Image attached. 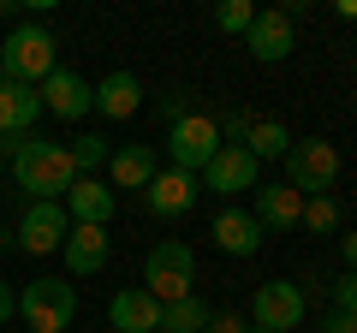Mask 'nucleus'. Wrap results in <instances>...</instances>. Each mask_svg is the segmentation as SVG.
<instances>
[{"mask_svg":"<svg viewBox=\"0 0 357 333\" xmlns=\"http://www.w3.org/2000/svg\"><path fill=\"white\" fill-rule=\"evenodd\" d=\"M143 292H149L161 309L178 304V297H191L197 292V256H191V244H178V238L155 244L149 262H143Z\"/></svg>","mask_w":357,"mask_h":333,"instance_id":"3","label":"nucleus"},{"mask_svg":"<svg viewBox=\"0 0 357 333\" xmlns=\"http://www.w3.org/2000/svg\"><path fill=\"white\" fill-rule=\"evenodd\" d=\"M119 208V196L107 191V179H77L72 191H66V215H72V226H107Z\"/></svg>","mask_w":357,"mask_h":333,"instance_id":"15","label":"nucleus"},{"mask_svg":"<svg viewBox=\"0 0 357 333\" xmlns=\"http://www.w3.org/2000/svg\"><path fill=\"white\" fill-rule=\"evenodd\" d=\"M203 185L220 196H238V191H256L262 185V161H256L244 143H220V155L203 166Z\"/></svg>","mask_w":357,"mask_h":333,"instance_id":"9","label":"nucleus"},{"mask_svg":"<svg viewBox=\"0 0 357 333\" xmlns=\"http://www.w3.org/2000/svg\"><path fill=\"white\" fill-rule=\"evenodd\" d=\"M208 316H215V309H208L203 297L191 292V297H178V304H167V309H161V333H203V327H208Z\"/></svg>","mask_w":357,"mask_h":333,"instance_id":"22","label":"nucleus"},{"mask_svg":"<svg viewBox=\"0 0 357 333\" xmlns=\"http://www.w3.org/2000/svg\"><path fill=\"white\" fill-rule=\"evenodd\" d=\"M250 196H256L250 215H256V226H262V232H292L298 220H304V196H298L292 185H256Z\"/></svg>","mask_w":357,"mask_h":333,"instance_id":"13","label":"nucleus"},{"mask_svg":"<svg viewBox=\"0 0 357 333\" xmlns=\"http://www.w3.org/2000/svg\"><path fill=\"white\" fill-rule=\"evenodd\" d=\"M333 179H340V149L328 137H292V149H286V185L298 196H328Z\"/></svg>","mask_w":357,"mask_h":333,"instance_id":"4","label":"nucleus"},{"mask_svg":"<svg viewBox=\"0 0 357 333\" xmlns=\"http://www.w3.org/2000/svg\"><path fill=\"white\" fill-rule=\"evenodd\" d=\"M340 250H345V268L357 274V232H345V238H340Z\"/></svg>","mask_w":357,"mask_h":333,"instance_id":"31","label":"nucleus"},{"mask_svg":"<svg viewBox=\"0 0 357 333\" xmlns=\"http://www.w3.org/2000/svg\"><path fill=\"white\" fill-rule=\"evenodd\" d=\"M215 24L227 30V36H244V30L256 24V6H250V0H220V6H215Z\"/></svg>","mask_w":357,"mask_h":333,"instance_id":"24","label":"nucleus"},{"mask_svg":"<svg viewBox=\"0 0 357 333\" xmlns=\"http://www.w3.org/2000/svg\"><path fill=\"white\" fill-rule=\"evenodd\" d=\"M203 333H250V327H244L238 316H208V327H203Z\"/></svg>","mask_w":357,"mask_h":333,"instance_id":"27","label":"nucleus"},{"mask_svg":"<svg viewBox=\"0 0 357 333\" xmlns=\"http://www.w3.org/2000/svg\"><path fill=\"white\" fill-rule=\"evenodd\" d=\"M304 286L298 280H268V286H256V297H250V321L262 333H298V321H304Z\"/></svg>","mask_w":357,"mask_h":333,"instance_id":"7","label":"nucleus"},{"mask_svg":"<svg viewBox=\"0 0 357 333\" xmlns=\"http://www.w3.org/2000/svg\"><path fill=\"white\" fill-rule=\"evenodd\" d=\"M18 316L30 321V333H66L77 316V286H60V280H30L18 292Z\"/></svg>","mask_w":357,"mask_h":333,"instance_id":"5","label":"nucleus"},{"mask_svg":"<svg viewBox=\"0 0 357 333\" xmlns=\"http://www.w3.org/2000/svg\"><path fill=\"white\" fill-rule=\"evenodd\" d=\"M244 48H250L262 65H280L286 54L298 48V24L280 13V6H274V13H256V24L244 30Z\"/></svg>","mask_w":357,"mask_h":333,"instance_id":"12","label":"nucleus"},{"mask_svg":"<svg viewBox=\"0 0 357 333\" xmlns=\"http://www.w3.org/2000/svg\"><path fill=\"white\" fill-rule=\"evenodd\" d=\"M167 155H173L178 173H203V166L220 155V119H208V114H185L173 131H167Z\"/></svg>","mask_w":357,"mask_h":333,"instance_id":"6","label":"nucleus"},{"mask_svg":"<svg viewBox=\"0 0 357 333\" xmlns=\"http://www.w3.org/2000/svg\"><path fill=\"white\" fill-rule=\"evenodd\" d=\"M161 114H167V119H173V125H178V119L191 114V107H185V95H161Z\"/></svg>","mask_w":357,"mask_h":333,"instance_id":"29","label":"nucleus"},{"mask_svg":"<svg viewBox=\"0 0 357 333\" xmlns=\"http://www.w3.org/2000/svg\"><path fill=\"white\" fill-rule=\"evenodd\" d=\"M107 161V137H96V131H84V137L72 143V166H77V179H89L96 166Z\"/></svg>","mask_w":357,"mask_h":333,"instance_id":"23","label":"nucleus"},{"mask_svg":"<svg viewBox=\"0 0 357 333\" xmlns=\"http://www.w3.org/2000/svg\"><path fill=\"white\" fill-rule=\"evenodd\" d=\"M60 250H66V268H72V274L107 268V226H72Z\"/></svg>","mask_w":357,"mask_h":333,"instance_id":"20","label":"nucleus"},{"mask_svg":"<svg viewBox=\"0 0 357 333\" xmlns=\"http://www.w3.org/2000/svg\"><path fill=\"white\" fill-rule=\"evenodd\" d=\"M13 179H18V191H30V203H60V196L77 185L72 149H66V143L24 137V143L13 149Z\"/></svg>","mask_w":357,"mask_h":333,"instance_id":"1","label":"nucleus"},{"mask_svg":"<svg viewBox=\"0 0 357 333\" xmlns=\"http://www.w3.org/2000/svg\"><path fill=\"white\" fill-rule=\"evenodd\" d=\"M107 321H114V333H161V304L143 286H126L107 304Z\"/></svg>","mask_w":357,"mask_h":333,"instance_id":"14","label":"nucleus"},{"mask_svg":"<svg viewBox=\"0 0 357 333\" xmlns=\"http://www.w3.org/2000/svg\"><path fill=\"white\" fill-rule=\"evenodd\" d=\"M137 107H143L137 72H107L102 84H96V114H102V119H131Z\"/></svg>","mask_w":357,"mask_h":333,"instance_id":"18","label":"nucleus"},{"mask_svg":"<svg viewBox=\"0 0 357 333\" xmlns=\"http://www.w3.org/2000/svg\"><path fill=\"white\" fill-rule=\"evenodd\" d=\"M321 333H357V316H345V309H333V316H328V327H321Z\"/></svg>","mask_w":357,"mask_h":333,"instance_id":"28","label":"nucleus"},{"mask_svg":"<svg viewBox=\"0 0 357 333\" xmlns=\"http://www.w3.org/2000/svg\"><path fill=\"white\" fill-rule=\"evenodd\" d=\"M0 173H6V155H0Z\"/></svg>","mask_w":357,"mask_h":333,"instance_id":"32","label":"nucleus"},{"mask_svg":"<svg viewBox=\"0 0 357 333\" xmlns=\"http://www.w3.org/2000/svg\"><path fill=\"white\" fill-rule=\"evenodd\" d=\"M197 191H203V179L197 173H178V166H167V173H155L149 185H143V208L161 220H178L197 208Z\"/></svg>","mask_w":357,"mask_h":333,"instance_id":"10","label":"nucleus"},{"mask_svg":"<svg viewBox=\"0 0 357 333\" xmlns=\"http://www.w3.org/2000/svg\"><path fill=\"white\" fill-rule=\"evenodd\" d=\"M244 149H250L256 161H286V149H292V131H286L280 119H256L250 137H244Z\"/></svg>","mask_w":357,"mask_h":333,"instance_id":"21","label":"nucleus"},{"mask_svg":"<svg viewBox=\"0 0 357 333\" xmlns=\"http://www.w3.org/2000/svg\"><path fill=\"white\" fill-rule=\"evenodd\" d=\"M298 226L333 232V226H340V203H333V196H304V220H298Z\"/></svg>","mask_w":357,"mask_h":333,"instance_id":"25","label":"nucleus"},{"mask_svg":"<svg viewBox=\"0 0 357 333\" xmlns=\"http://www.w3.org/2000/svg\"><path fill=\"white\" fill-rule=\"evenodd\" d=\"M54 65H60V42L42 24H13V36L0 42V72L13 77V84H30L36 90Z\"/></svg>","mask_w":357,"mask_h":333,"instance_id":"2","label":"nucleus"},{"mask_svg":"<svg viewBox=\"0 0 357 333\" xmlns=\"http://www.w3.org/2000/svg\"><path fill=\"white\" fill-rule=\"evenodd\" d=\"M42 114H54V119H84L89 107H96V90H89L77 72H66V65H54L48 77H42Z\"/></svg>","mask_w":357,"mask_h":333,"instance_id":"11","label":"nucleus"},{"mask_svg":"<svg viewBox=\"0 0 357 333\" xmlns=\"http://www.w3.org/2000/svg\"><path fill=\"white\" fill-rule=\"evenodd\" d=\"M215 244L227 256H256L262 250V226H256L250 208H220L215 215Z\"/></svg>","mask_w":357,"mask_h":333,"instance_id":"17","label":"nucleus"},{"mask_svg":"<svg viewBox=\"0 0 357 333\" xmlns=\"http://www.w3.org/2000/svg\"><path fill=\"white\" fill-rule=\"evenodd\" d=\"M42 114V95L30 90V84H13V77H0V137H30V125H36Z\"/></svg>","mask_w":357,"mask_h":333,"instance_id":"16","label":"nucleus"},{"mask_svg":"<svg viewBox=\"0 0 357 333\" xmlns=\"http://www.w3.org/2000/svg\"><path fill=\"white\" fill-rule=\"evenodd\" d=\"M155 173H161V166H155V149H149V143H126V149L107 161V185H114V191H143Z\"/></svg>","mask_w":357,"mask_h":333,"instance_id":"19","label":"nucleus"},{"mask_svg":"<svg viewBox=\"0 0 357 333\" xmlns=\"http://www.w3.org/2000/svg\"><path fill=\"white\" fill-rule=\"evenodd\" d=\"M13 309H18V297H13V286L0 280V321H13Z\"/></svg>","mask_w":357,"mask_h":333,"instance_id":"30","label":"nucleus"},{"mask_svg":"<svg viewBox=\"0 0 357 333\" xmlns=\"http://www.w3.org/2000/svg\"><path fill=\"white\" fill-rule=\"evenodd\" d=\"M256 333H262V327H256Z\"/></svg>","mask_w":357,"mask_h":333,"instance_id":"33","label":"nucleus"},{"mask_svg":"<svg viewBox=\"0 0 357 333\" xmlns=\"http://www.w3.org/2000/svg\"><path fill=\"white\" fill-rule=\"evenodd\" d=\"M333 304H340L345 316H357V274H345V280L333 286Z\"/></svg>","mask_w":357,"mask_h":333,"instance_id":"26","label":"nucleus"},{"mask_svg":"<svg viewBox=\"0 0 357 333\" xmlns=\"http://www.w3.org/2000/svg\"><path fill=\"white\" fill-rule=\"evenodd\" d=\"M66 232H72L66 203H30L24 215H18V250H30V256H54V250L66 244Z\"/></svg>","mask_w":357,"mask_h":333,"instance_id":"8","label":"nucleus"}]
</instances>
